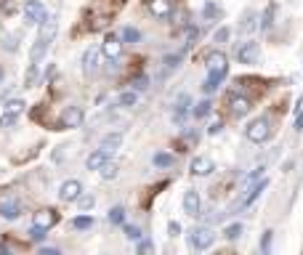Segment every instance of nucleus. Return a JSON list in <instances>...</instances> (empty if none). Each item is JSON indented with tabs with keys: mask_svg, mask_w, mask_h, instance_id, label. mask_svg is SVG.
Here are the masks:
<instances>
[{
	"mask_svg": "<svg viewBox=\"0 0 303 255\" xmlns=\"http://www.w3.org/2000/svg\"><path fill=\"white\" fill-rule=\"evenodd\" d=\"M210 109H213V104L210 101H207V98H205V101H200L197 106H194V117H207V114H210Z\"/></svg>",
	"mask_w": 303,
	"mask_h": 255,
	"instance_id": "obj_27",
	"label": "nucleus"
},
{
	"mask_svg": "<svg viewBox=\"0 0 303 255\" xmlns=\"http://www.w3.org/2000/svg\"><path fill=\"white\" fill-rule=\"evenodd\" d=\"M239 29H242V32H253V29H255V13H253V11H247V13H245L242 27H239Z\"/></svg>",
	"mask_w": 303,
	"mask_h": 255,
	"instance_id": "obj_30",
	"label": "nucleus"
},
{
	"mask_svg": "<svg viewBox=\"0 0 303 255\" xmlns=\"http://www.w3.org/2000/svg\"><path fill=\"white\" fill-rule=\"evenodd\" d=\"M186 141H197V138H200V133H197V130H186Z\"/></svg>",
	"mask_w": 303,
	"mask_h": 255,
	"instance_id": "obj_48",
	"label": "nucleus"
},
{
	"mask_svg": "<svg viewBox=\"0 0 303 255\" xmlns=\"http://www.w3.org/2000/svg\"><path fill=\"white\" fill-rule=\"evenodd\" d=\"M0 253H8V247H5V245H0Z\"/></svg>",
	"mask_w": 303,
	"mask_h": 255,
	"instance_id": "obj_50",
	"label": "nucleus"
},
{
	"mask_svg": "<svg viewBox=\"0 0 303 255\" xmlns=\"http://www.w3.org/2000/svg\"><path fill=\"white\" fill-rule=\"evenodd\" d=\"M261 173H263V168H255V170H253V173H250V175H247V181H255V178H258V175H261Z\"/></svg>",
	"mask_w": 303,
	"mask_h": 255,
	"instance_id": "obj_49",
	"label": "nucleus"
},
{
	"mask_svg": "<svg viewBox=\"0 0 303 255\" xmlns=\"http://www.w3.org/2000/svg\"><path fill=\"white\" fill-rule=\"evenodd\" d=\"M266 186H269V181H266V178H261V181H258V183H255V186L250 189V191H247V197L242 199V207H247V205H253L255 199H258V197L263 194V189H266Z\"/></svg>",
	"mask_w": 303,
	"mask_h": 255,
	"instance_id": "obj_17",
	"label": "nucleus"
},
{
	"mask_svg": "<svg viewBox=\"0 0 303 255\" xmlns=\"http://www.w3.org/2000/svg\"><path fill=\"white\" fill-rule=\"evenodd\" d=\"M83 194V186H80V181H64L61 183V189H59V199L61 202H77V197Z\"/></svg>",
	"mask_w": 303,
	"mask_h": 255,
	"instance_id": "obj_6",
	"label": "nucleus"
},
{
	"mask_svg": "<svg viewBox=\"0 0 303 255\" xmlns=\"http://www.w3.org/2000/svg\"><path fill=\"white\" fill-rule=\"evenodd\" d=\"M215 242V234L210 229H194L192 237H189V247L192 250H207Z\"/></svg>",
	"mask_w": 303,
	"mask_h": 255,
	"instance_id": "obj_3",
	"label": "nucleus"
},
{
	"mask_svg": "<svg viewBox=\"0 0 303 255\" xmlns=\"http://www.w3.org/2000/svg\"><path fill=\"white\" fill-rule=\"evenodd\" d=\"M85 120V114L80 106H67L64 112H61V128H80Z\"/></svg>",
	"mask_w": 303,
	"mask_h": 255,
	"instance_id": "obj_5",
	"label": "nucleus"
},
{
	"mask_svg": "<svg viewBox=\"0 0 303 255\" xmlns=\"http://www.w3.org/2000/svg\"><path fill=\"white\" fill-rule=\"evenodd\" d=\"M19 215H21V202H16V199H11V202H3V205H0V218L16 221Z\"/></svg>",
	"mask_w": 303,
	"mask_h": 255,
	"instance_id": "obj_15",
	"label": "nucleus"
},
{
	"mask_svg": "<svg viewBox=\"0 0 303 255\" xmlns=\"http://www.w3.org/2000/svg\"><path fill=\"white\" fill-rule=\"evenodd\" d=\"M168 234H170V237H178V234H181V223H178V221H170V223H168Z\"/></svg>",
	"mask_w": 303,
	"mask_h": 255,
	"instance_id": "obj_39",
	"label": "nucleus"
},
{
	"mask_svg": "<svg viewBox=\"0 0 303 255\" xmlns=\"http://www.w3.org/2000/svg\"><path fill=\"white\" fill-rule=\"evenodd\" d=\"M114 175H117V165H114V162H109V160H106L104 165H101V178H104V181H112Z\"/></svg>",
	"mask_w": 303,
	"mask_h": 255,
	"instance_id": "obj_24",
	"label": "nucleus"
},
{
	"mask_svg": "<svg viewBox=\"0 0 303 255\" xmlns=\"http://www.w3.org/2000/svg\"><path fill=\"white\" fill-rule=\"evenodd\" d=\"M138 250H141V253H149V250H154V245L149 242V239H138Z\"/></svg>",
	"mask_w": 303,
	"mask_h": 255,
	"instance_id": "obj_41",
	"label": "nucleus"
},
{
	"mask_svg": "<svg viewBox=\"0 0 303 255\" xmlns=\"http://www.w3.org/2000/svg\"><path fill=\"white\" fill-rule=\"evenodd\" d=\"M165 64L173 69V67H178L181 64V53H170V56H165Z\"/></svg>",
	"mask_w": 303,
	"mask_h": 255,
	"instance_id": "obj_37",
	"label": "nucleus"
},
{
	"mask_svg": "<svg viewBox=\"0 0 303 255\" xmlns=\"http://www.w3.org/2000/svg\"><path fill=\"white\" fill-rule=\"evenodd\" d=\"M269 245H271V231H266V234H263V242H261V250L266 253L269 250Z\"/></svg>",
	"mask_w": 303,
	"mask_h": 255,
	"instance_id": "obj_43",
	"label": "nucleus"
},
{
	"mask_svg": "<svg viewBox=\"0 0 303 255\" xmlns=\"http://www.w3.org/2000/svg\"><path fill=\"white\" fill-rule=\"evenodd\" d=\"M125 237L130 239V242H138V239H141V229L138 226H125Z\"/></svg>",
	"mask_w": 303,
	"mask_h": 255,
	"instance_id": "obj_35",
	"label": "nucleus"
},
{
	"mask_svg": "<svg viewBox=\"0 0 303 255\" xmlns=\"http://www.w3.org/2000/svg\"><path fill=\"white\" fill-rule=\"evenodd\" d=\"M101 53H104L109 61L114 59H120V53H122V37L117 35H106L104 37V43H101Z\"/></svg>",
	"mask_w": 303,
	"mask_h": 255,
	"instance_id": "obj_4",
	"label": "nucleus"
},
{
	"mask_svg": "<svg viewBox=\"0 0 303 255\" xmlns=\"http://www.w3.org/2000/svg\"><path fill=\"white\" fill-rule=\"evenodd\" d=\"M221 128H223L221 122H213V125L207 128V133H210V136H218V133H221Z\"/></svg>",
	"mask_w": 303,
	"mask_h": 255,
	"instance_id": "obj_45",
	"label": "nucleus"
},
{
	"mask_svg": "<svg viewBox=\"0 0 303 255\" xmlns=\"http://www.w3.org/2000/svg\"><path fill=\"white\" fill-rule=\"evenodd\" d=\"M152 162H154V168H173V154H168V152H157L152 157Z\"/></svg>",
	"mask_w": 303,
	"mask_h": 255,
	"instance_id": "obj_21",
	"label": "nucleus"
},
{
	"mask_svg": "<svg viewBox=\"0 0 303 255\" xmlns=\"http://www.w3.org/2000/svg\"><path fill=\"white\" fill-rule=\"evenodd\" d=\"M197 35H200L197 27H189V32H186V45H192L194 40H197Z\"/></svg>",
	"mask_w": 303,
	"mask_h": 255,
	"instance_id": "obj_42",
	"label": "nucleus"
},
{
	"mask_svg": "<svg viewBox=\"0 0 303 255\" xmlns=\"http://www.w3.org/2000/svg\"><path fill=\"white\" fill-rule=\"evenodd\" d=\"M274 5H269V8L266 11H263V16H261V29H271V24H274V21H271V19H274Z\"/></svg>",
	"mask_w": 303,
	"mask_h": 255,
	"instance_id": "obj_28",
	"label": "nucleus"
},
{
	"mask_svg": "<svg viewBox=\"0 0 303 255\" xmlns=\"http://www.w3.org/2000/svg\"><path fill=\"white\" fill-rule=\"evenodd\" d=\"M213 170H215L213 157H207V154H202V157H194V162H192V173H194V175H210Z\"/></svg>",
	"mask_w": 303,
	"mask_h": 255,
	"instance_id": "obj_10",
	"label": "nucleus"
},
{
	"mask_svg": "<svg viewBox=\"0 0 303 255\" xmlns=\"http://www.w3.org/2000/svg\"><path fill=\"white\" fill-rule=\"evenodd\" d=\"M0 80H3V69H0Z\"/></svg>",
	"mask_w": 303,
	"mask_h": 255,
	"instance_id": "obj_51",
	"label": "nucleus"
},
{
	"mask_svg": "<svg viewBox=\"0 0 303 255\" xmlns=\"http://www.w3.org/2000/svg\"><path fill=\"white\" fill-rule=\"evenodd\" d=\"M99 53H101V48H93V45L83 51V69L88 75H93L99 69Z\"/></svg>",
	"mask_w": 303,
	"mask_h": 255,
	"instance_id": "obj_13",
	"label": "nucleus"
},
{
	"mask_svg": "<svg viewBox=\"0 0 303 255\" xmlns=\"http://www.w3.org/2000/svg\"><path fill=\"white\" fill-rule=\"evenodd\" d=\"M29 237H32L35 242H43V239H45V229H37V226H32V231H29Z\"/></svg>",
	"mask_w": 303,
	"mask_h": 255,
	"instance_id": "obj_38",
	"label": "nucleus"
},
{
	"mask_svg": "<svg viewBox=\"0 0 303 255\" xmlns=\"http://www.w3.org/2000/svg\"><path fill=\"white\" fill-rule=\"evenodd\" d=\"M202 13H205V19H215V16H221V8L215 3H205V11Z\"/></svg>",
	"mask_w": 303,
	"mask_h": 255,
	"instance_id": "obj_33",
	"label": "nucleus"
},
{
	"mask_svg": "<svg viewBox=\"0 0 303 255\" xmlns=\"http://www.w3.org/2000/svg\"><path fill=\"white\" fill-rule=\"evenodd\" d=\"M229 35H231V32H229V27H221V29H215L213 40H215V43H226V40H229Z\"/></svg>",
	"mask_w": 303,
	"mask_h": 255,
	"instance_id": "obj_36",
	"label": "nucleus"
},
{
	"mask_svg": "<svg viewBox=\"0 0 303 255\" xmlns=\"http://www.w3.org/2000/svg\"><path fill=\"white\" fill-rule=\"evenodd\" d=\"M237 61L239 64H255V61L261 59V45L255 43V40H245V43H239L237 45Z\"/></svg>",
	"mask_w": 303,
	"mask_h": 255,
	"instance_id": "obj_2",
	"label": "nucleus"
},
{
	"mask_svg": "<svg viewBox=\"0 0 303 255\" xmlns=\"http://www.w3.org/2000/svg\"><path fill=\"white\" fill-rule=\"evenodd\" d=\"M93 226V215H77V218H72V229L77 231H88Z\"/></svg>",
	"mask_w": 303,
	"mask_h": 255,
	"instance_id": "obj_22",
	"label": "nucleus"
},
{
	"mask_svg": "<svg viewBox=\"0 0 303 255\" xmlns=\"http://www.w3.org/2000/svg\"><path fill=\"white\" fill-rule=\"evenodd\" d=\"M186 112H189V96H178V101H176V109H173V120L176 122H184L186 117Z\"/></svg>",
	"mask_w": 303,
	"mask_h": 255,
	"instance_id": "obj_19",
	"label": "nucleus"
},
{
	"mask_svg": "<svg viewBox=\"0 0 303 255\" xmlns=\"http://www.w3.org/2000/svg\"><path fill=\"white\" fill-rule=\"evenodd\" d=\"M56 223H59V215H56V210H51V207H48V210H37V213H35V218H32V226L45 229V231L53 229Z\"/></svg>",
	"mask_w": 303,
	"mask_h": 255,
	"instance_id": "obj_8",
	"label": "nucleus"
},
{
	"mask_svg": "<svg viewBox=\"0 0 303 255\" xmlns=\"http://www.w3.org/2000/svg\"><path fill=\"white\" fill-rule=\"evenodd\" d=\"M146 8L154 19H170L173 13V3L170 0H146Z\"/></svg>",
	"mask_w": 303,
	"mask_h": 255,
	"instance_id": "obj_7",
	"label": "nucleus"
},
{
	"mask_svg": "<svg viewBox=\"0 0 303 255\" xmlns=\"http://www.w3.org/2000/svg\"><path fill=\"white\" fill-rule=\"evenodd\" d=\"M109 160V152L106 149H99V152H93L88 160H85V165H88V170H101V165Z\"/></svg>",
	"mask_w": 303,
	"mask_h": 255,
	"instance_id": "obj_16",
	"label": "nucleus"
},
{
	"mask_svg": "<svg viewBox=\"0 0 303 255\" xmlns=\"http://www.w3.org/2000/svg\"><path fill=\"white\" fill-rule=\"evenodd\" d=\"M245 136L250 138L253 144H263V141H269V136H271V125H269V120H266V117L253 120L250 125H247Z\"/></svg>",
	"mask_w": 303,
	"mask_h": 255,
	"instance_id": "obj_1",
	"label": "nucleus"
},
{
	"mask_svg": "<svg viewBox=\"0 0 303 255\" xmlns=\"http://www.w3.org/2000/svg\"><path fill=\"white\" fill-rule=\"evenodd\" d=\"M207 69L210 72H229V64H226V56H223L221 51H213V53H207Z\"/></svg>",
	"mask_w": 303,
	"mask_h": 255,
	"instance_id": "obj_14",
	"label": "nucleus"
},
{
	"mask_svg": "<svg viewBox=\"0 0 303 255\" xmlns=\"http://www.w3.org/2000/svg\"><path fill=\"white\" fill-rule=\"evenodd\" d=\"M21 109H24V101H21V98H11V101H5V112L19 114Z\"/></svg>",
	"mask_w": 303,
	"mask_h": 255,
	"instance_id": "obj_31",
	"label": "nucleus"
},
{
	"mask_svg": "<svg viewBox=\"0 0 303 255\" xmlns=\"http://www.w3.org/2000/svg\"><path fill=\"white\" fill-rule=\"evenodd\" d=\"M45 16V8L40 0H29V3L24 5V19L27 24H40V19Z\"/></svg>",
	"mask_w": 303,
	"mask_h": 255,
	"instance_id": "obj_9",
	"label": "nucleus"
},
{
	"mask_svg": "<svg viewBox=\"0 0 303 255\" xmlns=\"http://www.w3.org/2000/svg\"><path fill=\"white\" fill-rule=\"evenodd\" d=\"M141 40V32L136 27H125L122 29V43H138Z\"/></svg>",
	"mask_w": 303,
	"mask_h": 255,
	"instance_id": "obj_25",
	"label": "nucleus"
},
{
	"mask_svg": "<svg viewBox=\"0 0 303 255\" xmlns=\"http://www.w3.org/2000/svg\"><path fill=\"white\" fill-rule=\"evenodd\" d=\"M223 237L231 239V242H234V239H239V237H242V223H229V226L223 229Z\"/></svg>",
	"mask_w": 303,
	"mask_h": 255,
	"instance_id": "obj_23",
	"label": "nucleus"
},
{
	"mask_svg": "<svg viewBox=\"0 0 303 255\" xmlns=\"http://www.w3.org/2000/svg\"><path fill=\"white\" fill-rule=\"evenodd\" d=\"M77 202H80V210L83 213H88V210H93V205H96V197H93V194H80V197H77Z\"/></svg>",
	"mask_w": 303,
	"mask_h": 255,
	"instance_id": "obj_29",
	"label": "nucleus"
},
{
	"mask_svg": "<svg viewBox=\"0 0 303 255\" xmlns=\"http://www.w3.org/2000/svg\"><path fill=\"white\" fill-rule=\"evenodd\" d=\"M106 218H109V223H122L125 221V210H122V207H112Z\"/></svg>",
	"mask_w": 303,
	"mask_h": 255,
	"instance_id": "obj_32",
	"label": "nucleus"
},
{
	"mask_svg": "<svg viewBox=\"0 0 303 255\" xmlns=\"http://www.w3.org/2000/svg\"><path fill=\"white\" fill-rule=\"evenodd\" d=\"M35 75H37V69H35V64H32V67H29V75H27V85L35 83Z\"/></svg>",
	"mask_w": 303,
	"mask_h": 255,
	"instance_id": "obj_46",
	"label": "nucleus"
},
{
	"mask_svg": "<svg viewBox=\"0 0 303 255\" xmlns=\"http://www.w3.org/2000/svg\"><path fill=\"white\" fill-rule=\"evenodd\" d=\"M223 77H226V72H210V75H207V80H205V85H202V90H205V93L218 90V85H221Z\"/></svg>",
	"mask_w": 303,
	"mask_h": 255,
	"instance_id": "obj_20",
	"label": "nucleus"
},
{
	"mask_svg": "<svg viewBox=\"0 0 303 255\" xmlns=\"http://www.w3.org/2000/svg\"><path fill=\"white\" fill-rule=\"evenodd\" d=\"M295 130H303V109H298L295 114Z\"/></svg>",
	"mask_w": 303,
	"mask_h": 255,
	"instance_id": "obj_44",
	"label": "nucleus"
},
{
	"mask_svg": "<svg viewBox=\"0 0 303 255\" xmlns=\"http://www.w3.org/2000/svg\"><path fill=\"white\" fill-rule=\"evenodd\" d=\"M106 24H109V19L101 16V19H96V24H91V32H96V29H104Z\"/></svg>",
	"mask_w": 303,
	"mask_h": 255,
	"instance_id": "obj_40",
	"label": "nucleus"
},
{
	"mask_svg": "<svg viewBox=\"0 0 303 255\" xmlns=\"http://www.w3.org/2000/svg\"><path fill=\"white\" fill-rule=\"evenodd\" d=\"M200 207H202V202H200V194L194 189H189L184 194V213L186 215H194V218H197L200 215Z\"/></svg>",
	"mask_w": 303,
	"mask_h": 255,
	"instance_id": "obj_12",
	"label": "nucleus"
},
{
	"mask_svg": "<svg viewBox=\"0 0 303 255\" xmlns=\"http://www.w3.org/2000/svg\"><path fill=\"white\" fill-rule=\"evenodd\" d=\"M120 144H122V133H120V130H117V133H106L104 138H101V149H106V152L120 149Z\"/></svg>",
	"mask_w": 303,
	"mask_h": 255,
	"instance_id": "obj_18",
	"label": "nucleus"
},
{
	"mask_svg": "<svg viewBox=\"0 0 303 255\" xmlns=\"http://www.w3.org/2000/svg\"><path fill=\"white\" fill-rule=\"evenodd\" d=\"M133 88H136V90H144V88H146V77H138V80L133 83Z\"/></svg>",
	"mask_w": 303,
	"mask_h": 255,
	"instance_id": "obj_47",
	"label": "nucleus"
},
{
	"mask_svg": "<svg viewBox=\"0 0 303 255\" xmlns=\"http://www.w3.org/2000/svg\"><path fill=\"white\" fill-rule=\"evenodd\" d=\"M117 104H120V106H136V104H138V93H136V90H125V93L120 96Z\"/></svg>",
	"mask_w": 303,
	"mask_h": 255,
	"instance_id": "obj_26",
	"label": "nucleus"
},
{
	"mask_svg": "<svg viewBox=\"0 0 303 255\" xmlns=\"http://www.w3.org/2000/svg\"><path fill=\"white\" fill-rule=\"evenodd\" d=\"M229 112L234 114V117H245L247 112H250V101H247L245 96H229Z\"/></svg>",
	"mask_w": 303,
	"mask_h": 255,
	"instance_id": "obj_11",
	"label": "nucleus"
},
{
	"mask_svg": "<svg viewBox=\"0 0 303 255\" xmlns=\"http://www.w3.org/2000/svg\"><path fill=\"white\" fill-rule=\"evenodd\" d=\"M13 125H16V114L5 112L3 117H0V128H13Z\"/></svg>",
	"mask_w": 303,
	"mask_h": 255,
	"instance_id": "obj_34",
	"label": "nucleus"
}]
</instances>
